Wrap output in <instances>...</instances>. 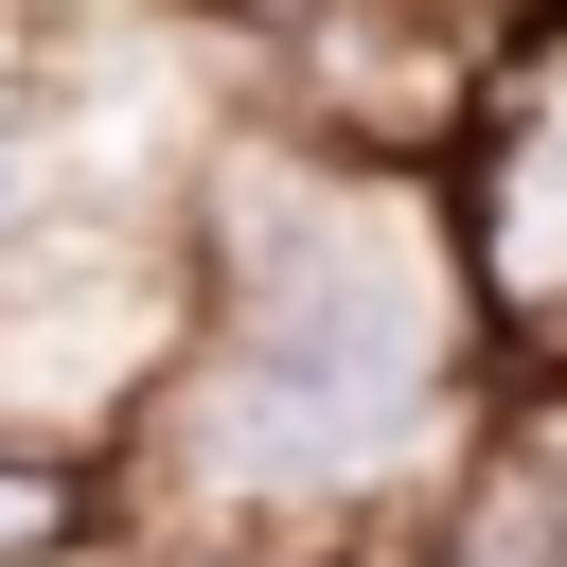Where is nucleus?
I'll use <instances>...</instances> for the list:
<instances>
[{"instance_id": "3", "label": "nucleus", "mask_w": 567, "mask_h": 567, "mask_svg": "<svg viewBox=\"0 0 567 567\" xmlns=\"http://www.w3.org/2000/svg\"><path fill=\"white\" fill-rule=\"evenodd\" d=\"M425 177H443L496 390H567V0H496L478 18L461 124H443Z\"/></svg>"}, {"instance_id": "4", "label": "nucleus", "mask_w": 567, "mask_h": 567, "mask_svg": "<svg viewBox=\"0 0 567 567\" xmlns=\"http://www.w3.org/2000/svg\"><path fill=\"white\" fill-rule=\"evenodd\" d=\"M390 567H567V425L443 443L390 514Z\"/></svg>"}, {"instance_id": "1", "label": "nucleus", "mask_w": 567, "mask_h": 567, "mask_svg": "<svg viewBox=\"0 0 567 567\" xmlns=\"http://www.w3.org/2000/svg\"><path fill=\"white\" fill-rule=\"evenodd\" d=\"M177 230H195V354L124 425V514L372 532L496 390L443 177L248 106L177 159Z\"/></svg>"}, {"instance_id": "2", "label": "nucleus", "mask_w": 567, "mask_h": 567, "mask_svg": "<svg viewBox=\"0 0 567 567\" xmlns=\"http://www.w3.org/2000/svg\"><path fill=\"white\" fill-rule=\"evenodd\" d=\"M195 354V230L177 195H35L0 248V425L124 443Z\"/></svg>"}, {"instance_id": "5", "label": "nucleus", "mask_w": 567, "mask_h": 567, "mask_svg": "<svg viewBox=\"0 0 567 567\" xmlns=\"http://www.w3.org/2000/svg\"><path fill=\"white\" fill-rule=\"evenodd\" d=\"M177 18H195V35H230V53H248V71H266V53H284V35H301V18H337V0H177Z\"/></svg>"}, {"instance_id": "6", "label": "nucleus", "mask_w": 567, "mask_h": 567, "mask_svg": "<svg viewBox=\"0 0 567 567\" xmlns=\"http://www.w3.org/2000/svg\"><path fill=\"white\" fill-rule=\"evenodd\" d=\"M18 213H35V159H18V142H0V248H18Z\"/></svg>"}]
</instances>
